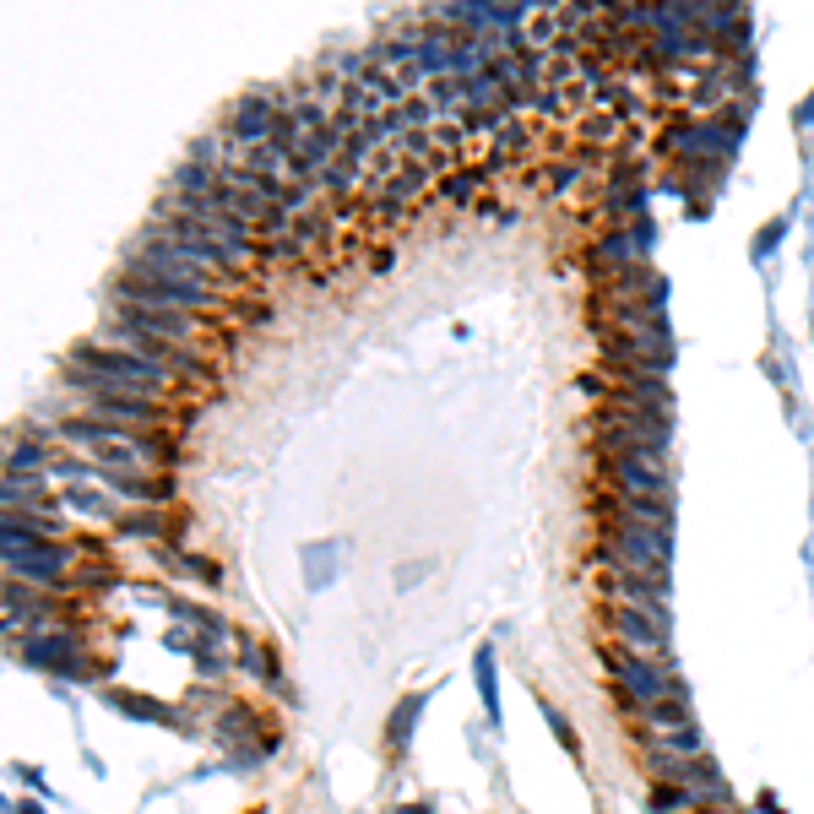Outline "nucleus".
<instances>
[{
    "label": "nucleus",
    "mask_w": 814,
    "mask_h": 814,
    "mask_svg": "<svg viewBox=\"0 0 814 814\" xmlns=\"http://www.w3.org/2000/svg\"><path fill=\"white\" fill-rule=\"evenodd\" d=\"M109 304H142V310L218 304V288H207V282H175V277H136V271H120V277L109 282Z\"/></svg>",
    "instance_id": "f257e3e1"
},
{
    "label": "nucleus",
    "mask_w": 814,
    "mask_h": 814,
    "mask_svg": "<svg viewBox=\"0 0 814 814\" xmlns=\"http://www.w3.org/2000/svg\"><path fill=\"white\" fill-rule=\"evenodd\" d=\"M527 142H533V131H527L522 120H505V125H500V147H511V153H522ZM500 147H494V153H500Z\"/></svg>",
    "instance_id": "f3484780"
},
{
    "label": "nucleus",
    "mask_w": 814,
    "mask_h": 814,
    "mask_svg": "<svg viewBox=\"0 0 814 814\" xmlns=\"http://www.w3.org/2000/svg\"><path fill=\"white\" fill-rule=\"evenodd\" d=\"M430 103H435V109H451V103H461V82H456V77H435V82H430Z\"/></svg>",
    "instance_id": "2eb2a0df"
},
{
    "label": "nucleus",
    "mask_w": 814,
    "mask_h": 814,
    "mask_svg": "<svg viewBox=\"0 0 814 814\" xmlns=\"http://www.w3.org/2000/svg\"><path fill=\"white\" fill-rule=\"evenodd\" d=\"M359 180H364V169H359V164H348V158H337V164H326V169H321V190H326L332 201H348Z\"/></svg>",
    "instance_id": "423d86ee"
},
{
    "label": "nucleus",
    "mask_w": 814,
    "mask_h": 814,
    "mask_svg": "<svg viewBox=\"0 0 814 814\" xmlns=\"http://www.w3.org/2000/svg\"><path fill=\"white\" fill-rule=\"evenodd\" d=\"M33 467H44V446H38V441H11L5 472H33Z\"/></svg>",
    "instance_id": "f8f14e48"
},
{
    "label": "nucleus",
    "mask_w": 814,
    "mask_h": 814,
    "mask_svg": "<svg viewBox=\"0 0 814 814\" xmlns=\"http://www.w3.org/2000/svg\"><path fill=\"white\" fill-rule=\"evenodd\" d=\"M103 581H114V565H82L71 576V587H103Z\"/></svg>",
    "instance_id": "6ab92c4d"
},
{
    "label": "nucleus",
    "mask_w": 814,
    "mask_h": 814,
    "mask_svg": "<svg viewBox=\"0 0 814 814\" xmlns=\"http://www.w3.org/2000/svg\"><path fill=\"white\" fill-rule=\"evenodd\" d=\"M120 533L125 538H169V516L164 511H136V516H120Z\"/></svg>",
    "instance_id": "1a4fd4ad"
},
{
    "label": "nucleus",
    "mask_w": 814,
    "mask_h": 814,
    "mask_svg": "<svg viewBox=\"0 0 814 814\" xmlns=\"http://www.w3.org/2000/svg\"><path fill=\"white\" fill-rule=\"evenodd\" d=\"M620 125H625L620 114H609V109H592V120H581V136H587L592 147H609ZM614 147H620V142H614Z\"/></svg>",
    "instance_id": "9d476101"
},
{
    "label": "nucleus",
    "mask_w": 814,
    "mask_h": 814,
    "mask_svg": "<svg viewBox=\"0 0 814 814\" xmlns=\"http://www.w3.org/2000/svg\"><path fill=\"white\" fill-rule=\"evenodd\" d=\"M293 239L310 250V245H321V239H332V212H321V207H310V212H299L293 218Z\"/></svg>",
    "instance_id": "6e6552de"
},
{
    "label": "nucleus",
    "mask_w": 814,
    "mask_h": 814,
    "mask_svg": "<svg viewBox=\"0 0 814 814\" xmlns=\"http://www.w3.org/2000/svg\"><path fill=\"white\" fill-rule=\"evenodd\" d=\"M581 175H587V164H565V169L554 175V185H548V190H554V196H565V190H576V180H581Z\"/></svg>",
    "instance_id": "aec40b11"
},
{
    "label": "nucleus",
    "mask_w": 814,
    "mask_h": 814,
    "mask_svg": "<svg viewBox=\"0 0 814 814\" xmlns=\"http://www.w3.org/2000/svg\"><path fill=\"white\" fill-rule=\"evenodd\" d=\"M60 500H66L71 511H88V516H114V505H109V500H103L98 489H82V483H71V489H66Z\"/></svg>",
    "instance_id": "9b49d317"
},
{
    "label": "nucleus",
    "mask_w": 814,
    "mask_h": 814,
    "mask_svg": "<svg viewBox=\"0 0 814 814\" xmlns=\"http://www.w3.org/2000/svg\"><path fill=\"white\" fill-rule=\"evenodd\" d=\"M461 136H467V131H461V120H441V125H435L441 153H461Z\"/></svg>",
    "instance_id": "a211bd4d"
},
{
    "label": "nucleus",
    "mask_w": 814,
    "mask_h": 814,
    "mask_svg": "<svg viewBox=\"0 0 814 814\" xmlns=\"http://www.w3.org/2000/svg\"><path fill=\"white\" fill-rule=\"evenodd\" d=\"M609 631H614V646H631L640 657H662L668 651V635H673V614L668 609H631V603H609Z\"/></svg>",
    "instance_id": "7ed1b4c3"
},
{
    "label": "nucleus",
    "mask_w": 814,
    "mask_h": 814,
    "mask_svg": "<svg viewBox=\"0 0 814 814\" xmlns=\"http://www.w3.org/2000/svg\"><path fill=\"white\" fill-rule=\"evenodd\" d=\"M478 185H483V175H472V169H461V175H446V180L435 185V190H441L446 201H456V207H461V201H472V190H478Z\"/></svg>",
    "instance_id": "ddd939ff"
},
{
    "label": "nucleus",
    "mask_w": 814,
    "mask_h": 814,
    "mask_svg": "<svg viewBox=\"0 0 814 814\" xmlns=\"http://www.w3.org/2000/svg\"><path fill=\"white\" fill-rule=\"evenodd\" d=\"M5 570H11V581L71 587V576H77V548H71V543H55V538L5 543Z\"/></svg>",
    "instance_id": "f03ea898"
},
{
    "label": "nucleus",
    "mask_w": 814,
    "mask_h": 814,
    "mask_svg": "<svg viewBox=\"0 0 814 814\" xmlns=\"http://www.w3.org/2000/svg\"><path fill=\"white\" fill-rule=\"evenodd\" d=\"M635 250H640V261H646V250H651V239H657V228H651V218H635Z\"/></svg>",
    "instance_id": "412c9836"
},
{
    "label": "nucleus",
    "mask_w": 814,
    "mask_h": 814,
    "mask_svg": "<svg viewBox=\"0 0 814 814\" xmlns=\"http://www.w3.org/2000/svg\"><path fill=\"white\" fill-rule=\"evenodd\" d=\"M114 315L125 321V326H136L142 337H153V343H196L201 337V321H196V310H142V304H114Z\"/></svg>",
    "instance_id": "20e7f679"
},
{
    "label": "nucleus",
    "mask_w": 814,
    "mask_h": 814,
    "mask_svg": "<svg viewBox=\"0 0 814 814\" xmlns=\"http://www.w3.org/2000/svg\"><path fill=\"white\" fill-rule=\"evenodd\" d=\"M402 114H408V131H424V125H430L441 109H435L430 98H408V103H402Z\"/></svg>",
    "instance_id": "dca6fc26"
},
{
    "label": "nucleus",
    "mask_w": 814,
    "mask_h": 814,
    "mask_svg": "<svg viewBox=\"0 0 814 814\" xmlns=\"http://www.w3.org/2000/svg\"><path fill=\"white\" fill-rule=\"evenodd\" d=\"M684 810H701V799L679 782H651V814H684Z\"/></svg>",
    "instance_id": "0eeeda50"
},
{
    "label": "nucleus",
    "mask_w": 814,
    "mask_h": 814,
    "mask_svg": "<svg viewBox=\"0 0 814 814\" xmlns=\"http://www.w3.org/2000/svg\"><path fill=\"white\" fill-rule=\"evenodd\" d=\"M33 511V505H49L44 494V478L38 472H5V511Z\"/></svg>",
    "instance_id": "39448f33"
},
{
    "label": "nucleus",
    "mask_w": 814,
    "mask_h": 814,
    "mask_svg": "<svg viewBox=\"0 0 814 814\" xmlns=\"http://www.w3.org/2000/svg\"><path fill=\"white\" fill-rule=\"evenodd\" d=\"M554 33H559V16H548V11L533 16V22H527V49H543V55H548V44H559Z\"/></svg>",
    "instance_id": "4468645a"
}]
</instances>
